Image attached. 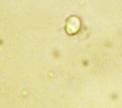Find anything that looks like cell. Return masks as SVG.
<instances>
[{
    "instance_id": "6da1fadb",
    "label": "cell",
    "mask_w": 122,
    "mask_h": 108,
    "mask_svg": "<svg viewBox=\"0 0 122 108\" xmlns=\"http://www.w3.org/2000/svg\"><path fill=\"white\" fill-rule=\"evenodd\" d=\"M81 22L79 19L76 17L71 18L68 23V31L71 34H73L77 33L80 28Z\"/></svg>"
}]
</instances>
